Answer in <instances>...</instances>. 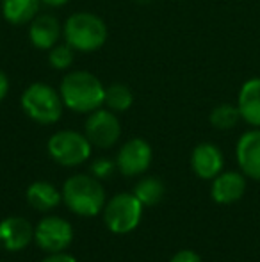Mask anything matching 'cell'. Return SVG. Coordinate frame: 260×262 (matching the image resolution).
<instances>
[{
	"instance_id": "6da1fadb",
	"label": "cell",
	"mask_w": 260,
	"mask_h": 262,
	"mask_svg": "<svg viewBox=\"0 0 260 262\" xmlns=\"http://www.w3.org/2000/svg\"><path fill=\"white\" fill-rule=\"evenodd\" d=\"M59 93L66 109L77 114H89L104 105L105 86L94 73L75 70L63 77Z\"/></svg>"
},
{
	"instance_id": "7a4b0ae2",
	"label": "cell",
	"mask_w": 260,
	"mask_h": 262,
	"mask_svg": "<svg viewBox=\"0 0 260 262\" xmlns=\"http://www.w3.org/2000/svg\"><path fill=\"white\" fill-rule=\"evenodd\" d=\"M107 25L98 14L79 11L66 18L63 24V38L75 52L91 54L100 50L107 41Z\"/></svg>"
},
{
	"instance_id": "3957f363",
	"label": "cell",
	"mask_w": 260,
	"mask_h": 262,
	"mask_svg": "<svg viewBox=\"0 0 260 262\" xmlns=\"http://www.w3.org/2000/svg\"><path fill=\"white\" fill-rule=\"evenodd\" d=\"M63 202L77 216H97L105 207V191L100 180L93 175H73L63 186Z\"/></svg>"
},
{
	"instance_id": "277c9868",
	"label": "cell",
	"mask_w": 260,
	"mask_h": 262,
	"mask_svg": "<svg viewBox=\"0 0 260 262\" xmlns=\"http://www.w3.org/2000/svg\"><path fill=\"white\" fill-rule=\"evenodd\" d=\"M20 105L32 121L41 125L57 123L64 109L59 90L46 82H32L25 88L20 97Z\"/></svg>"
},
{
	"instance_id": "5b68a950",
	"label": "cell",
	"mask_w": 260,
	"mask_h": 262,
	"mask_svg": "<svg viewBox=\"0 0 260 262\" xmlns=\"http://www.w3.org/2000/svg\"><path fill=\"white\" fill-rule=\"evenodd\" d=\"M91 148L93 145L86 138V134L77 130H59L50 136L46 143L49 156L57 164L66 166V168L84 164L91 156Z\"/></svg>"
},
{
	"instance_id": "8992f818",
	"label": "cell",
	"mask_w": 260,
	"mask_h": 262,
	"mask_svg": "<svg viewBox=\"0 0 260 262\" xmlns=\"http://www.w3.org/2000/svg\"><path fill=\"white\" fill-rule=\"evenodd\" d=\"M143 207L134 193H118L104 207L105 227L114 234H129L141 223Z\"/></svg>"
},
{
	"instance_id": "52a82bcc",
	"label": "cell",
	"mask_w": 260,
	"mask_h": 262,
	"mask_svg": "<svg viewBox=\"0 0 260 262\" xmlns=\"http://www.w3.org/2000/svg\"><path fill=\"white\" fill-rule=\"evenodd\" d=\"M84 134L89 143L97 148H111L118 143L122 136V125L116 113L105 109H97L89 113L86 123H84Z\"/></svg>"
},
{
	"instance_id": "ba28073f",
	"label": "cell",
	"mask_w": 260,
	"mask_h": 262,
	"mask_svg": "<svg viewBox=\"0 0 260 262\" xmlns=\"http://www.w3.org/2000/svg\"><path fill=\"white\" fill-rule=\"evenodd\" d=\"M34 241L43 252H64L73 241V228L59 216H46L36 225Z\"/></svg>"
},
{
	"instance_id": "9c48e42d",
	"label": "cell",
	"mask_w": 260,
	"mask_h": 262,
	"mask_svg": "<svg viewBox=\"0 0 260 262\" xmlns=\"http://www.w3.org/2000/svg\"><path fill=\"white\" fill-rule=\"evenodd\" d=\"M153 150L146 139L132 138L120 148L116 156V168L125 177H137L150 168Z\"/></svg>"
},
{
	"instance_id": "30bf717a",
	"label": "cell",
	"mask_w": 260,
	"mask_h": 262,
	"mask_svg": "<svg viewBox=\"0 0 260 262\" xmlns=\"http://www.w3.org/2000/svg\"><path fill=\"white\" fill-rule=\"evenodd\" d=\"M235 157L246 179L260 182V127L246 130L235 146Z\"/></svg>"
},
{
	"instance_id": "8fae6325",
	"label": "cell",
	"mask_w": 260,
	"mask_h": 262,
	"mask_svg": "<svg viewBox=\"0 0 260 262\" xmlns=\"http://www.w3.org/2000/svg\"><path fill=\"white\" fill-rule=\"evenodd\" d=\"M34 241V228L21 216H9L0 221V245L7 252H21Z\"/></svg>"
},
{
	"instance_id": "7c38bea8",
	"label": "cell",
	"mask_w": 260,
	"mask_h": 262,
	"mask_svg": "<svg viewBox=\"0 0 260 262\" xmlns=\"http://www.w3.org/2000/svg\"><path fill=\"white\" fill-rule=\"evenodd\" d=\"M63 38V25L54 14L41 13L36 14L29 24V39L32 47L38 50H50Z\"/></svg>"
},
{
	"instance_id": "4fadbf2b",
	"label": "cell",
	"mask_w": 260,
	"mask_h": 262,
	"mask_svg": "<svg viewBox=\"0 0 260 262\" xmlns=\"http://www.w3.org/2000/svg\"><path fill=\"white\" fill-rule=\"evenodd\" d=\"M246 193V175L243 171H221L212 179L210 194L216 204L230 205L239 202Z\"/></svg>"
},
{
	"instance_id": "5bb4252c",
	"label": "cell",
	"mask_w": 260,
	"mask_h": 262,
	"mask_svg": "<svg viewBox=\"0 0 260 262\" xmlns=\"http://www.w3.org/2000/svg\"><path fill=\"white\" fill-rule=\"evenodd\" d=\"M225 157L214 143H200L191 154V168L196 177L212 180L223 171Z\"/></svg>"
},
{
	"instance_id": "9a60e30c",
	"label": "cell",
	"mask_w": 260,
	"mask_h": 262,
	"mask_svg": "<svg viewBox=\"0 0 260 262\" xmlns=\"http://www.w3.org/2000/svg\"><path fill=\"white\" fill-rule=\"evenodd\" d=\"M237 107L243 121L250 127H260V77H251L241 86Z\"/></svg>"
},
{
	"instance_id": "2e32d148",
	"label": "cell",
	"mask_w": 260,
	"mask_h": 262,
	"mask_svg": "<svg viewBox=\"0 0 260 262\" xmlns=\"http://www.w3.org/2000/svg\"><path fill=\"white\" fill-rule=\"evenodd\" d=\"M63 200V193L57 191V187L45 180L32 182L27 189V202L39 212H49L56 209Z\"/></svg>"
},
{
	"instance_id": "e0dca14e",
	"label": "cell",
	"mask_w": 260,
	"mask_h": 262,
	"mask_svg": "<svg viewBox=\"0 0 260 262\" xmlns=\"http://www.w3.org/2000/svg\"><path fill=\"white\" fill-rule=\"evenodd\" d=\"M41 0H2V16L11 25H25L39 14Z\"/></svg>"
},
{
	"instance_id": "ac0fdd59",
	"label": "cell",
	"mask_w": 260,
	"mask_h": 262,
	"mask_svg": "<svg viewBox=\"0 0 260 262\" xmlns=\"http://www.w3.org/2000/svg\"><path fill=\"white\" fill-rule=\"evenodd\" d=\"M134 104V95L127 84L114 82L105 88L104 105L112 113H125Z\"/></svg>"
},
{
	"instance_id": "d6986e66",
	"label": "cell",
	"mask_w": 260,
	"mask_h": 262,
	"mask_svg": "<svg viewBox=\"0 0 260 262\" xmlns=\"http://www.w3.org/2000/svg\"><path fill=\"white\" fill-rule=\"evenodd\" d=\"M164 193H166V187H164L162 180L157 179V177H146L141 179L134 187V194L143 205L150 207V205H155L162 200Z\"/></svg>"
},
{
	"instance_id": "ffe728a7",
	"label": "cell",
	"mask_w": 260,
	"mask_h": 262,
	"mask_svg": "<svg viewBox=\"0 0 260 262\" xmlns=\"http://www.w3.org/2000/svg\"><path fill=\"white\" fill-rule=\"evenodd\" d=\"M241 120L243 118H241L237 104H219L210 111V116H208L210 125L218 130H232Z\"/></svg>"
},
{
	"instance_id": "44dd1931",
	"label": "cell",
	"mask_w": 260,
	"mask_h": 262,
	"mask_svg": "<svg viewBox=\"0 0 260 262\" xmlns=\"http://www.w3.org/2000/svg\"><path fill=\"white\" fill-rule=\"evenodd\" d=\"M73 59H75V50L68 43H57L56 47L49 50V64L50 68L57 70V72L69 70V66L73 64Z\"/></svg>"
},
{
	"instance_id": "7402d4cb",
	"label": "cell",
	"mask_w": 260,
	"mask_h": 262,
	"mask_svg": "<svg viewBox=\"0 0 260 262\" xmlns=\"http://www.w3.org/2000/svg\"><path fill=\"white\" fill-rule=\"evenodd\" d=\"M114 168H116V162H112L111 159H107V157H100L91 164V175L97 177L98 180L107 179V177H111V173L114 171Z\"/></svg>"
},
{
	"instance_id": "603a6c76",
	"label": "cell",
	"mask_w": 260,
	"mask_h": 262,
	"mask_svg": "<svg viewBox=\"0 0 260 262\" xmlns=\"http://www.w3.org/2000/svg\"><path fill=\"white\" fill-rule=\"evenodd\" d=\"M170 262H201L200 255L193 250H180L171 257Z\"/></svg>"
},
{
	"instance_id": "cb8c5ba5",
	"label": "cell",
	"mask_w": 260,
	"mask_h": 262,
	"mask_svg": "<svg viewBox=\"0 0 260 262\" xmlns=\"http://www.w3.org/2000/svg\"><path fill=\"white\" fill-rule=\"evenodd\" d=\"M41 262H77V259L69 253L64 252H56V253H49Z\"/></svg>"
},
{
	"instance_id": "d4e9b609",
	"label": "cell",
	"mask_w": 260,
	"mask_h": 262,
	"mask_svg": "<svg viewBox=\"0 0 260 262\" xmlns=\"http://www.w3.org/2000/svg\"><path fill=\"white\" fill-rule=\"evenodd\" d=\"M9 86H11L9 77H7V73L4 72V70H0V102L7 97V93H9Z\"/></svg>"
},
{
	"instance_id": "484cf974",
	"label": "cell",
	"mask_w": 260,
	"mask_h": 262,
	"mask_svg": "<svg viewBox=\"0 0 260 262\" xmlns=\"http://www.w3.org/2000/svg\"><path fill=\"white\" fill-rule=\"evenodd\" d=\"M68 2L69 0H41V4H45L46 7H54V9H56V7H63Z\"/></svg>"
},
{
	"instance_id": "4316f807",
	"label": "cell",
	"mask_w": 260,
	"mask_h": 262,
	"mask_svg": "<svg viewBox=\"0 0 260 262\" xmlns=\"http://www.w3.org/2000/svg\"><path fill=\"white\" fill-rule=\"evenodd\" d=\"M137 2H139V4H148L150 0H137Z\"/></svg>"
},
{
	"instance_id": "83f0119b",
	"label": "cell",
	"mask_w": 260,
	"mask_h": 262,
	"mask_svg": "<svg viewBox=\"0 0 260 262\" xmlns=\"http://www.w3.org/2000/svg\"><path fill=\"white\" fill-rule=\"evenodd\" d=\"M0 248H2V245H0Z\"/></svg>"
}]
</instances>
